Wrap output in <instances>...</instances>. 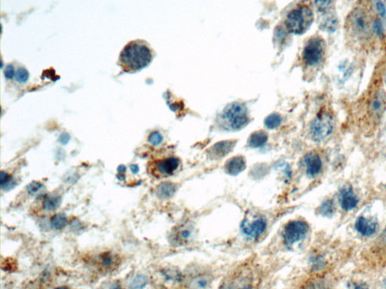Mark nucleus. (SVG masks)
<instances>
[{"mask_svg":"<svg viewBox=\"0 0 386 289\" xmlns=\"http://www.w3.org/2000/svg\"><path fill=\"white\" fill-rule=\"evenodd\" d=\"M302 289H329L325 282L320 278L311 279L302 286Z\"/></svg>","mask_w":386,"mask_h":289,"instance_id":"obj_25","label":"nucleus"},{"mask_svg":"<svg viewBox=\"0 0 386 289\" xmlns=\"http://www.w3.org/2000/svg\"><path fill=\"white\" fill-rule=\"evenodd\" d=\"M16 80L20 83H24L27 81L29 78V73L25 68L21 67L15 73Z\"/></svg>","mask_w":386,"mask_h":289,"instance_id":"obj_28","label":"nucleus"},{"mask_svg":"<svg viewBox=\"0 0 386 289\" xmlns=\"http://www.w3.org/2000/svg\"><path fill=\"white\" fill-rule=\"evenodd\" d=\"M323 17L321 18V27L325 31H335L338 27V19L337 16L328 11L322 12Z\"/></svg>","mask_w":386,"mask_h":289,"instance_id":"obj_18","label":"nucleus"},{"mask_svg":"<svg viewBox=\"0 0 386 289\" xmlns=\"http://www.w3.org/2000/svg\"><path fill=\"white\" fill-rule=\"evenodd\" d=\"M334 121L328 113L319 115L310 126V135L315 142H321L331 136L334 130Z\"/></svg>","mask_w":386,"mask_h":289,"instance_id":"obj_7","label":"nucleus"},{"mask_svg":"<svg viewBox=\"0 0 386 289\" xmlns=\"http://www.w3.org/2000/svg\"><path fill=\"white\" fill-rule=\"evenodd\" d=\"M11 183V177L6 172L2 171V175H1V185H2V188L5 189L6 187H8L10 184Z\"/></svg>","mask_w":386,"mask_h":289,"instance_id":"obj_32","label":"nucleus"},{"mask_svg":"<svg viewBox=\"0 0 386 289\" xmlns=\"http://www.w3.org/2000/svg\"><path fill=\"white\" fill-rule=\"evenodd\" d=\"M221 121L222 124L227 130H239L248 122L247 109L241 103H232L223 111Z\"/></svg>","mask_w":386,"mask_h":289,"instance_id":"obj_4","label":"nucleus"},{"mask_svg":"<svg viewBox=\"0 0 386 289\" xmlns=\"http://www.w3.org/2000/svg\"><path fill=\"white\" fill-rule=\"evenodd\" d=\"M309 231L307 223L293 221L288 223L284 230L283 237L287 245L290 246L302 240Z\"/></svg>","mask_w":386,"mask_h":289,"instance_id":"obj_8","label":"nucleus"},{"mask_svg":"<svg viewBox=\"0 0 386 289\" xmlns=\"http://www.w3.org/2000/svg\"><path fill=\"white\" fill-rule=\"evenodd\" d=\"M211 283V277L207 274L186 276V289H206Z\"/></svg>","mask_w":386,"mask_h":289,"instance_id":"obj_12","label":"nucleus"},{"mask_svg":"<svg viewBox=\"0 0 386 289\" xmlns=\"http://www.w3.org/2000/svg\"><path fill=\"white\" fill-rule=\"evenodd\" d=\"M266 228V220L258 215L246 217L241 224V229L244 234L253 239L260 237L264 233Z\"/></svg>","mask_w":386,"mask_h":289,"instance_id":"obj_11","label":"nucleus"},{"mask_svg":"<svg viewBox=\"0 0 386 289\" xmlns=\"http://www.w3.org/2000/svg\"><path fill=\"white\" fill-rule=\"evenodd\" d=\"M376 8H377L378 12L381 14L382 16H385L386 14V6H385L383 2H376Z\"/></svg>","mask_w":386,"mask_h":289,"instance_id":"obj_36","label":"nucleus"},{"mask_svg":"<svg viewBox=\"0 0 386 289\" xmlns=\"http://www.w3.org/2000/svg\"><path fill=\"white\" fill-rule=\"evenodd\" d=\"M152 60V52L146 41L135 40L124 47L119 63L124 71L135 73L149 65Z\"/></svg>","mask_w":386,"mask_h":289,"instance_id":"obj_1","label":"nucleus"},{"mask_svg":"<svg viewBox=\"0 0 386 289\" xmlns=\"http://www.w3.org/2000/svg\"><path fill=\"white\" fill-rule=\"evenodd\" d=\"M131 170L132 171L133 173L137 174L139 172V167H138V165H132V166H131Z\"/></svg>","mask_w":386,"mask_h":289,"instance_id":"obj_39","label":"nucleus"},{"mask_svg":"<svg viewBox=\"0 0 386 289\" xmlns=\"http://www.w3.org/2000/svg\"><path fill=\"white\" fill-rule=\"evenodd\" d=\"M350 30L359 37H366L369 33V21L367 14L360 8L354 10L348 18Z\"/></svg>","mask_w":386,"mask_h":289,"instance_id":"obj_9","label":"nucleus"},{"mask_svg":"<svg viewBox=\"0 0 386 289\" xmlns=\"http://www.w3.org/2000/svg\"><path fill=\"white\" fill-rule=\"evenodd\" d=\"M60 141L62 143L66 144L68 142L69 139H70V136H69L68 134H67V133H63V134L60 136Z\"/></svg>","mask_w":386,"mask_h":289,"instance_id":"obj_38","label":"nucleus"},{"mask_svg":"<svg viewBox=\"0 0 386 289\" xmlns=\"http://www.w3.org/2000/svg\"><path fill=\"white\" fill-rule=\"evenodd\" d=\"M67 224V218L63 214H56L51 218V225L55 230H61Z\"/></svg>","mask_w":386,"mask_h":289,"instance_id":"obj_22","label":"nucleus"},{"mask_svg":"<svg viewBox=\"0 0 386 289\" xmlns=\"http://www.w3.org/2000/svg\"><path fill=\"white\" fill-rule=\"evenodd\" d=\"M149 143L153 146H158L159 144L162 143V140H163V137L162 135L160 134L158 132H152L150 135H149Z\"/></svg>","mask_w":386,"mask_h":289,"instance_id":"obj_29","label":"nucleus"},{"mask_svg":"<svg viewBox=\"0 0 386 289\" xmlns=\"http://www.w3.org/2000/svg\"><path fill=\"white\" fill-rule=\"evenodd\" d=\"M4 75H5V77L6 78V79H13V77H14V67H13V65L8 64V65L7 66L6 68L5 69V71H4Z\"/></svg>","mask_w":386,"mask_h":289,"instance_id":"obj_34","label":"nucleus"},{"mask_svg":"<svg viewBox=\"0 0 386 289\" xmlns=\"http://www.w3.org/2000/svg\"><path fill=\"white\" fill-rule=\"evenodd\" d=\"M43 187V185L40 183V182H32L28 187V192L30 194H35V193L38 192L40 191V188Z\"/></svg>","mask_w":386,"mask_h":289,"instance_id":"obj_33","label":"nucleus"},{"mask_svg":"<svg viewBox=\"0 0 386 289\" xmlns=\"http://www.w3.org/2000/svg\"><path fill=\"white\" fill-rule=\"evenodd\" d=\"M355 226L356 231L364 237H371L377 231V223L363 216L357 219Z\"/></svg>","mask_w":386,"mask_h":289,"instance_id":"obj_14","label":"nucleus"},{"mask_svg":"<svg viewBox=\"0 0 386 289\" xmlns=\"http://www.w3.org/2000/svg\"><path fill=\"white\" fill-rule=\"evenodd\" d=\"M321 212L323 213V215H332L333 212L334 211V206L332 201H328L325 203V204L321 206Z\"/></svg>","mask_w":386,"mask_h":289,"instance_id":"obj_30","label":"nucleus"},{"mask_svg":"<svg viewBox=\"0 0 386 289\" xmlns=\"http://www.w3.org/2000/svg\"><path fill=\"white\" fill-rule=\"evenodd\" d=\"M325 52V41L319 37H313L308 41L302 51V60L309 67L318 65L323 60Z\"/></svg>","mask_w":386,"mask_h":289,"instance_id":"obj_6","label":"nucleus"},{"mask_svg":"<svg viewBox=\"0 0 386 289\" xmlns=\"http://www.w3.org/2000/svg\"><path fill=\"white\" fill-rule=\"evenodd\" d=\"M148 283L147 277L144 275H139L135 277L131 284L132 289H143L146 287Z\"/></svg>","mask_w":386,"mask_h":289,"instance_id":"obj_27","label":"nucleus"},{"mask_svg":"<svg viewBox=\"0 0 386 289\" xmlns=\"http://www.w3.org/2000/svg\"><path fill=\"white\" fill-rule=\"evenodd\" d=\"M306 173L311 177H315L321 172L322 169V162L321 158L315 153L308 154L304 158Z\"/></svg>","mask_w":386,"mask_h":289,"instance_id":"obj_13","label":"nucleus"},{"mask_svg":"<svg viewBox=\"0 0 386 289\" xmlns=\"http://www.w3.org/2000/svg\"><path fill=\"white\" fill-rule=\"evenodd\" d=\"M180 161L175 157H168L163 159L158 160L154 162L151 166V172L158 177H166L173 175L178 169Z\"/></svg>","mask_w":386,"mask_h":289,"instance_id":"obj_10","label":"nucleus"},{"mask_svg":"<svg viewBox=\"0 0 386 289\" xmlns=\"http://www.w3.org/2000/svg\"><path fill=\"white\" fill-rule=\"evenodd\" d=\"M373 30L378 37H383V34H384V27H383V23L380 19H376L374 21Z\"/></svg>","mask_w":386,"mask_h":289,"instance_id":"obj_31","label":"nucleus"},{"mask_svg":"<svg viewBox=\"0 0 386 289\" xmlns=\"http://www.w3.org/2000/svg\"><path fill=\"white\" fill-rule=\"evenodd\" d=\"M268 136L265 132H255L249 139V146L252 148L261 147L267 142Z\"/></svg>","mask_w":386,"mask_h":289,"instance_id":"obj_20","label":"nucleus"},{"mask_svg":"<svg viewBox=\"0 0 386 289\" xmlns=\"http://www.w3.org/2000/svg\"><path fill=\"white\" fill-rule=\"evenodd\" d=\"M281 123H282V118L278 114L271 115L265 121V125L269 129L278 127Z\"/></svg>","mask_w":386,"mask_h":289,"instance_id":"obj_26","label":"nucleus"},{"mask_svg":"<svg viewBox=\"0 0 386 289\" xmlns=\"http://www.w3.org/2000/svg\"><path fill=\"white\" fill-rule=\"evenodd\" d=\"M245 167L244 158L241 156H236L229 160L225 165V170L230 175H236L242 172Z\"/></svg>","mask_w":386,"mask_h":289,"instance_id":"obj_16","label":"nucleus"},{"mask_svg":"<svg viewBox=\"0 0 386 289\" xmlns=\"http://www.w3.org/2000/svg\"><path fill=\"white\" fill-rule=\"evenodd\" d=\"M313 21L312 9L308 5H299L288 13L285 25L290 33L300 35L310 27Z\"/></svg>","mask_w":386,"mask_h":289,"instance_id":"obj_3","label":"nucleus"},{"mask_svg":"<svg viewBox=\"0 0 386 289\" xmlns=\"http://www.w3.org/2000/svg\"><path fill=\"white\" fill-rule=\"evenodd\" d=\"M157 192L161 198H168L174 195L175 187L171 183H163L158 186Z\"/></svg>","mask_w":386,"mask_h":289,"instance_id":"obj_24","label":"nucleus"},{"mask_svg":"<svg viewBox=\"0 0 386 289\" xmlns=\"http://www.w3.org/2000/svg\"><path fill=\"white\" fill-rule=\"evenodd\" d=\"M193 234V228L190 226H184L180 228L176 234V241L179 244H184L188 242Z\"/></svg>","mask_w":386,"mask_h":289,"instance_id":"obj_21","label":"nucleus"},{"mask_svg":"<svg viewBox=\"0 0 386 289\" xmlns=\"http://www.w3.org/2000/svg\"><path fill=\"white\" fill-rule=\"evenodd\" d=\"M60 198L55 196H48L45 198L43 201V208L45 210L51 211L55 210L56 208L60 206Z\"/></svg>","mask_w":386,"mask_h":289,"instance_id":"obj_23","label":"nucleus"},{"mask_svg":"<svg viewBox=\"0 0 386 289\" xmlns=\"http://www.w3.org/2000/svg\"><path fill=\"white\" fill-rule=\"evenodd\" d=\"M350 289H369V287L366 283H358L352 285Z\"/></svg>","mask_w":386,"mask_h":289,"instance_id":"obj_37","label":"nucleus"},{"mask_svg":"<svg viewBox=\"0 0 386 289\" xmlns=\"http://www.w3.org/2000/svg\"><path fill=\"white\" fill-rule=\"evenodd\" d=\"M233 147V142H222L216 144L215 146L211 149V155L214 158H223L224 155H227L231 151Z\"/></svg>","mask_w":386,"mask_h":289,"instance_id":"obj_19","label":"nucleus"},{"mask_svg":"<svg viewBox=\"0 0 386 289\" xmlns=\"http://www.w3.org/2000/svg\"><path fill=\"white\" fill-rule=\"evenodd\" d=\"M260 283L258 269L252 264H244L223 280L220 289H257Z\"/></svg>","mask_w":386,"mask_h":289,"instance_id":"obj_2","label":"nucleus"},{"mask_svg":"<svg viewBox=\"0 0 386 289\" xmlns=\"http://www.w3.org/2000/svg\"><path fill=\"white\" fill-rule=\"evenodd\" d=\"M155 283L160 289H186V276L177 269L164 268L157 273Z\"/></svg>","mask_w":386,"mask_h":289,"instance_id":"obj_5","label":"nucleus"},{"mask_svg":"<svg viewBox=\"0 0 386 289\" xmlns=\"http://www.w3.org/2000/svg\"><path fill=\"white\" fill-rule=\"evenodd\" d=\"M54 289H70L69 288L66 287V286H60V287L56 288Z\"/></svg>","mask_w":386,"mask_h":289,"instance_id":"obj_40","label":"nucleus"},{"mask_svg":"<svg viewBox=\"0 0 386 289\" xmlns=\"http://www.w3.org/2000/svg\"><path fill=\"white\" fill-rule=\"evenodd\" d=\"M112 259L113 258L111 256L108 255V254L103 257L102 262H103V267H107V268L112 267V264H113V260Z\"/></svg>","mask_w":386,"mask_h":289,"instance_id":"obj_35","label":"nucleus"},{"mask_svg":"<svg viewBox=\"0 0 386 289\" xmlns=\"http://www.w3.org/2000/svg\"><path fill=\"white\" fill-rule=\"evenodd\" d=\"M371 110L374 114L380 116L386 109V95L383 90L377 92L371 103Z\"/></svg>","mask_w":386,"mask_h":289,"instance_id":"obj_17","label":"nucleus"},{"mask_svg":"<svg viewBox=\"0 0 386 289\" xmlns=\"http://www.w3.org/2000/svg\"><path fill=\"white\" fill-rule=\"evenodd\" d=\"M341 206L345 211H351L358 206V199L351 188H345L341 191Z\"/></svg>","mask_w":386,"mask_h":289,"instance_id":"obj_15","label":"nucleus"}]
</instances>
